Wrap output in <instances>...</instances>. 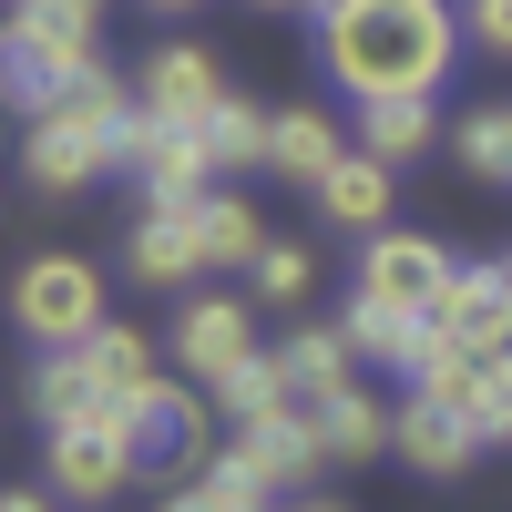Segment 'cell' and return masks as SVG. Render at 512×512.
Segmentation results:
<instances>
[{
	"label": "cell",
	"instance_id": "6da1fadb",
	"mask_svg": "<svg viewBox=\"0 0 512 512\" xmlns=\"http://www.w3.org/2000/svg\"><path fill=\"white\" fill-rule=\"evenodd\" d=\"M318 62L349 103L441 93L461 62V21L451 0H318Z\"/></svg>",
	"mask_w": 512,
	"mask_h": 512
},
{
	"label": "cell",
	"instance_id": "7a4b0ae2",
	"mask_svg": "<svg viewBox=\"0 0 512 512\" xmlns=\"http://www.w3.org/2000/svg\"><path fill=\"white\" fill-rule=\"evenodd\" d=\"M113 308H103V277L82 267V256H31V267L11 277V328L31 338V349H82Z\"/></svg>",
	"mask_w": 512,
	"mask_h": 512
},
{
	"label": "cell",
	"instance_id": "3957f363",
	"mask_svg": "<svg viewBox=\"0 0 512 512\" xmlns=\"http://www.w3.org/2000/svg\"><path fill=\"white\" fill-rule=\"evenodd\" d=\"M205 441H216V390H205V379H154L134 400V451H144L154 482H195Z\"/></svg>",
	"mask_w": 512,
	"mask_h": 512
},
{
	"label": "cell",
	"instance_id": "277c9868",
	"mask_svg": "<svg viewBox=\"0 0 512 512\" xmlns=\"http://www.w3.org/2000/svg\"><path fill=\"white\" fill-rule=\"evenodd\" d=\"M144 451H134V420H72V431H41V482L62 502H113L134 492Z\"/></svg>",
	"mask_w": 512,
	"mask_h": 512
},
{
	"label": "cell",
	"instance_id": "5b68a950",
	"mask_svg": "<svg viewBox=\"0 0 512 512\" xmlns=\"http://www.w3.org/2000/svg\"><path fill=\"white\" fill-rule=\"evenodd\" d=\"M123 175L144 185V205H164V216H185V205L205 195V134L195 123H154L144 103H134V123H123Z\"/></svg>",
	"mask_w": 512,
	"mask_h": 512
},
{
	"label": "cell",
	"instance_id": "8992f818",
	"mask_svg": "<svg viewBox=\"0 0 512 512\" xmlns=\"http://www.w3.org/2000/svg\"><path fill=\"white\" fill-rule=\"evenodd\" d=\"M123 164V123H82V113H41L31 134H21V175L41 195H72V185H93Z\"/></svg>",
	"mask_w": 512,
	"mask_h": 512
},
{
	"label": "cell",
	"instance_id": "52a82bcc",
	"mask_svg": "<svg viewBox=\"0 0 512 512\" xmlns=\"http://www.w3.org/2000/svg\"><path fill=\"white\" fill-rule=\"evenodd\" d=\"M451 246L441 236H410V226H379L369 246H359V287L369 297H390V308H420V318H431L441 308V297H451Z\"/></svg>",
	"mask_w": 512,
	"mask_h": 512
},
{
	"label": "cell",
	"instance_id": "ba28073f",
	"mask_svg": "<svg viewBox=\"0 0 512 512\" xmlns=\"http://www.w3.org/2000/svg\"><path fill=\"white\" fill-rule=\"evenodd\" d=\"M164 349H175L185 379H205V390H216L226 369L256 359V308H246V297H185L175 328H164Z\"/></svg>",
	"mask_w": 512,
	"mask_h": 512
},
{
	"label": "cell",
	"instance_id": "9c48e42d",
	"mask_svg": "<svg viewBox=\"0 0 512 512\" xmlns=\"http://www.w3.org/2000/svg\"><path fill=\"white\" fill-rule=\"evenodd\" d=\"M226 93H236L226 62L195 52V41H164V52H144V72H134V103H144L154 123H205Z\"/></svg>",
	"mask_w": 512,
	"mask_h": 512
},
{
	"label": "cell",
	"instance_id": "30bf717a",
	"mask_svg": "<svg viewBox=\"0 0 512 512\" xmlns=\"http://www.w3.org/2000/svg\"><path fill=\"white\" fill-rule=\"evenodd\" d=\"M21 400H31L41 431H72V420H134V400H113L82 349H41V359H31V379H21Z\"/></svg>",
	"mask_w": 512,
	"mask_h": 512
},
{
	"label": "cell",
	"instance_id": "8fae6325",
	"mask_svg": "<svg viewBox=\"0 0 512 512\" xmlns=\"http://www.w3.org/2000/svg\"><path fill=\"white\" fill-rule=\"evenodd\" d=\"M441 338L451 349H472V359H512V277L502 267H461L451 297H441Z\"/></svg>",
	"mask_w": 512,
	"mask_h": 512
},
{
	"label": "cell",
	"instance_id": "7c38bea8",
	"mask_svg": "<svg viewBox=\"0 0 512 512\" xmlns=\"http://www.w3.org/2000/svg\"><path fill=\"white\" fill-rule=\"evenodd\" d=\"M308 195H318V216H328L338 236H359V246H369L379 226H390V195H400V164H379V154H359V144H349V154H338V164H328V175H318Z\"/></svg>",
	"mask_w": 512,
	"mask_h": 512
},
{
	"label": "cell",
	"instance_id": "4fadbf2b",
	"mask_svg": "<svg viewBox=\"0 0 512 512\" xmlns=\"http://www.w3.org/2000/svg\"><path fill=\"white\" fill-rule=\"evenodd\" d=\"M410 472H431V482H451V472H472V451H482V431H472V410H451L441 390H410L400 400V441H390Z\"/></svg>",
	"mask_w": 512,
	"mask_h": 512
},
{
	"label": "cell",
	"instance_id": "5bb4252c",
	"mask_svg": "<svg viewBox=\"0 0 512 512\" xmlns=\"http://www.w3.org/2000/svg\"><path fill=\"white\" fill-rule=\"evenodd\" d=\"M123 267H134L144 287H185L205 267V246H195V205L185 216H164V205H134V236H123Z\"/></svg>",
	"mask_w": 512,
	"mask_h": 512
},
{
	"label": "cell",
	"instance_id": "9a60e30c",
	"mask_svg": "<svg viewBox=\"0 0 512 512\" xmlns=\"http://www.w3.org/2000/svg\"><path fill=\"white\" fill-rule=\"evenodd\" d=\"M349 154V134L318 113V103H287V113H267V175H287V185H318L328 164Z\"/></svg>",
	"mask_w": 512,
	"mask_h": 512
},
{
	"label": "cell",
	"instance_id": "2e32d148",
	"mask_svg": "<svg viewBox=\"0 0 512 512\" xmlns=\"http://www.w3.org/2000/svg\"><path fill=\"white\" fill-rule=\"evenodd\" d=\"M277 369H287V390L318 410V400H338V390H349L359 349H349V328L328 318V328H287V338H277Z\"/></svg>",
	"mask_w": 512,
	"mask_h": 512
},
{
	"label": "cell",
	"instance_id": "e0dca14e",
	"mask_svg": "<svg viewBox=\"0 0 512 512\" xmlns=\"http://www.w3.org/2000/svg\"><path fill=\"white\" fill-rule=\"evenodd\" d=\"M338 328H349L359 359H390V369H420V349H431V318H420V308H390V297H369V287L338 308Z\"/></svg>",
	"mask_w": 512,
	"mask_h": 512
},
{
	"label": "cell",
	"instance_id": "ac0fdd59",
	"mask_svg": "<svg viewBox=\"0 0 512 512\" xmlns=\"http://www.w3.org/2000/svg\"><path fill=\"white\" fill-rule=\"evenodd\" d=\"M349 144L379 154V164H410V154L441 144V113H431V93H379V103H359V134Z\"/></svg>",
	"mask_w": 512,
	"mask_h": 512
},
{
	"label": "cell",
	"instance_id": "d6986e66",
	"mask_svg": "<svg viewBox=\"0 0 512 512\" xmlns=\"http://www.w3.org/2000/svg\"><path fill=\"white\" fill-rule=\"evenodd\" d=\"M318 431H328V461H379V451L400 441V410L379 400V390H359V379H349L338 400H318Z\"/></svg>",
	"mask_w": 512,
	"mask_h": 512
},
{
	"label": "cell",
	"instance_id": "ffe728a7",
	"mask_svg": "<svg viewBox=\"0 0 512 512\" xmlns=\"http://www.w3.org/2000/svg\"><path fill=\"white\" fill-rule=\"evenodd\" d=\"M82 359H93V379L113 400H144L154 379H164V349H154V328H123V318H103L93 338H82Z\"/></svg>",
	"mask_w": 512,
	"mask_h": 512
},
{
	"label": "cell",
	"instance_id": "44dd1931",
	"mask_svg": "<svg viewBox=\"0 0 512 512\" xmlns=\"http://www.w3.org/2000/svg\"><path fill=\"white\" fill-rule=\"evenodd\" d=\"M195 246H205V267H256L267 226H256L246 195H216V185H205V195H195Z\"/></svg>",
	"mask_w": 512,
	"mask_h": 512
},
{
	"label": "cell",
	"instance_id": "7402d4cb",
	"mask_svg": "<svg viewBox=\"0 0 512 512\" xmlns=\"http://www.w3.org/2000/svg\"><path fill=\"white\" fill-rule=\"evenodd\" d=\"M205 134V164H216V175H246V164H267V113H256L246 93H226L216 113L195 123Z\"/></svg>",
	"mask_w": 512,
	"mask_h": 512
},
{
	"label": "cell",
	"instance_id": "603a6c76",
	"mask_svg": "<svg viewBox=\"0 0 512 512\" xmlns=\"http://www.w3.org/2000/svg\"><path fill=\"white\" fill-rule=\"evenodd\" d=\"M216 410L236 420V431H246V420H267V410H297V390H287L277 349H256L246 369H226V379H216Z\"/></svg>",
	"mask_w": 512,
	"mask_h": 512
},
{
	"label": "cell",
	"instance_id": "cb8c5ba5",
	"mask_svg": "<svg viewBox=\"0 0 512 512\" xmlns=\"http://www.w3.org/2000/svg\"><path fill=\"white\" fill-rule=\"evenodd\" d=\"M246 287H256V308H297V297L318 287V246L267 236V246H256V267H246Z\"/></svg>",
	"mask_w": 512,
	"mask_h": 512
},
{
	"label": "cell",
	"instance_id": "d4e9b609",
	"mask_svg": "<svg viewBox=\"0 0 512 512\" xmlns=\"http://www.w3.org/2000/svg\"><path fill=\"white\" fill-rule=\"evenodd\" d=\"M451 154L472 164V175H502V185H512V113H502V103H492V113H461V123H451Z\"/></svg>",
	"mask_w": 512,
	"mask_h": 512
},
{
	"label": "cell",
	"instance_id": "484cf974",
	"mask_svg": "<svg viewBox=\"0 0 512 512\" xmlns=\"http://www.w3.org/2000/svg\"><path fill=\"white\" fill-rule=\"evenodd\" d=\"M461 410H472L482 451H492V441H512V359H482V369H472V390H461Z\"/></svg>",
	"mask_w": 512,
	"mask_h": 512
},
{
	"label": "cell",
	"instance_id": "4316f807",
	"mask_svg": "<svg viewBox=\"0 0 512 512\" xmlns=\"http://www.w3.org/2000/svg\"><path fill=\"white\" fill-rule=\"evenodd\" d=\"M11 11H31V21H52V31H82V41L103 31V0H11Z\"/></svg>",
	"mask_w": 512,
	"mask_h": 512
},
{
	"label": "cell",
	"instance_id": "83f0119b",
	"mask_svg": "<svg viewBox=\"0 0 512 512\" xmlns=\"http://www.w3.org/2000/svg\"><path fill=\"white\" fill-rule=\"evenodd\" d=\"M472 41L492 62H512V0H472Z\"/></svg>",
	"mask_w": 512,
	"mask_h": 512
},
{
	"label": "cell",
	"instance_id": "f1b7e54d",
	"mask_svg": "<svg viewBox=\"0 0 512 512\" xmlns=\"http://www.w3.org/2000/svg\"><path fill=\"white\" fill-rule=\"evenodd\" d=\"M154 512H246V502H226L216 482H205V472H195V482H175V492H164Z\"/></svg>",
	"mask_w": 512,
	"mask_h": 512
},
{
	"label": "cell",
	"instance_id": "f546056e",
	"mask_svg": "<svg viewBox=\"0 0 512 512\" xmlns=\"http://www.w3.org/2000/svg\"><path fill=\"white\" fill-rule=\"evenodd\" d=\"M52 502H62V492L41 482V492H11V502H0V512H52Z\"/></svg>",
	"mask_w": 512,
	"mask_h": 512
},
{
	"label": "cell",
	"instance_id": "4dcf8cb0",
	"mask_svg": "<svg viewBox=\"0 0 512 512\" xmlns=\"http://www.w3.org/2000/svg\"><path fill=\"white\" fill-rule=\"evenodd\" d=\"M277 512H338V502H277Z\"/></svg>",
	"mask_w": 512,
	"mask_h": 512
},
{
	"label": "cell",
	"instance_id": "1f68e13d",
	"mask_svg": "<svg viewBox=\"0 0 512 512\" xmlns=\"http://www.w3.org/2000/svg\"><path fill=\"white\" fill-rule=\"evenodd\" d=\"M144 11H195V0H144Z\"/></svg>",
	"mask_w": 512,
	"mask_h": 512
},
{
	"label": "cell",
	"instance_id": "d6a6232c",
	"mask_svg": "<svg viewBox=\"0 0 512 512\" xmlns=\"http://www.w3.org/2000/svg\"><path fill=\"white\" fill-rule=\"evenodd\" d=\"M256 11H297V0H256Z\"/></svg>",
	"mask_w": 512,
	"mask_h": 512
},
{
	"label": "cell",
	"instance_id": "836d02e7",
	"mask_svg": "<svg viewBox=\"0 0 512 512\" xmlns=\"http://www.w3.org/2000/svg\"><path fill=\"white\" fill-rule=\"evenodd\" d=\"M502 277H512V246H502Z\"/></svg>",
	"mask_w": 512,
	"mask_h": 512
}]
</instances>
